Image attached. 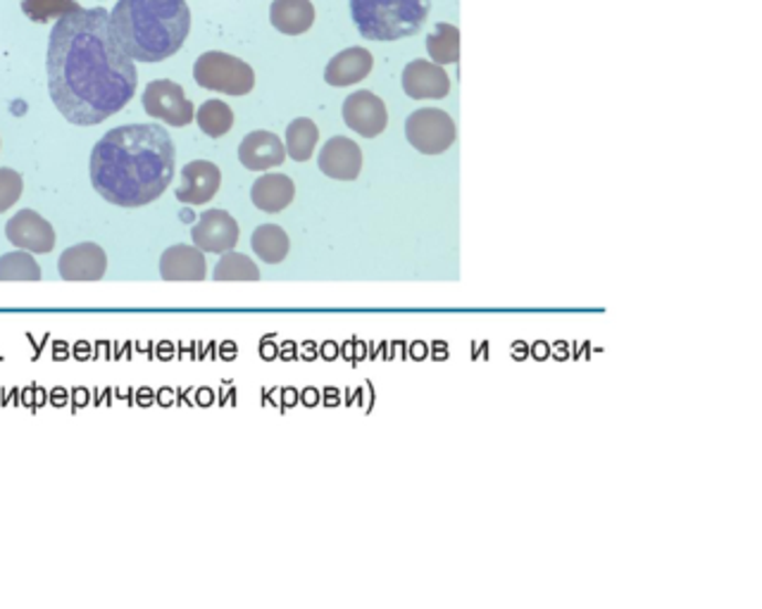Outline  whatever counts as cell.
<instances>
[{"instance_id":"1","label":"cell","mask_w":762,"mask_h":609,"mask_svg":"<svg viewBox=\"0 0 762 609\" xmlns=\"http://www.w3.org/2000/svg\"><path fill=\"white\" fill-rule=\"evenodd\" d=\"M45 67L55 108L76 127H96L125 110L139 84L103 8H80L57 20Z\"/></svg>"},{"instance_id":"2","label":"cell","mask_w":762,"mask_h":609,"mask_svg":"<svg viewBox=\"0 0 762 609\" xmlns=\"http://www.w3.org/2000/svg\"><path fill=\"white\" fill-rule=\"evenodd\" d=\"M174 177V143L158 125H127L108 131L91 152V184L119 207H144L167 191Z\"/></svg>"},{"instance_id":"3","label":"cell","mask_w":762,"mask_h":609,"mask_svg":"<svg viewBox=\"0 0 762 609\" xmlns=\"http://www.w3.org/2000/svg\"><path fill=\"white\" fill-rule=\"evenodd\" d=\"M110 22L131 60L162 63L184 45L191 32V10L187 0H119Z\"/></svg>"},{"instance_id":"4","label":"cell","mask_w":762,"mask_h":609,"mask_svg":"<svg viewBox=\"0 0 762 609\" xmlns=\"http://www.w3.org/2000/svg\"><path fill=\"white\" fill-rule=\"evenodd\" d=\"M430 6V0H350V14L362 39L399 41L420 32Z\"/></svg>"},{"instance_id":"5","label":"cell","mask_w":762,"mask_h":609,"mask_svg":"<svg viewBox=\"0 0 762 609\" xmlns=\"http://www.w3.org/2000/svg\"><path fill=\"white\" fill-rule=\"evenodd\" d=\"M193 79L201 88L218 90V94L246 96L255 86V72L234 55L210 51L195 60Z\"/></svg>"},{"instance_id":"6","label":"cell","mask_w":762,"mask_h":609,"mask_svg":"<svg viewBox=\"0 0 762 609\" xmlns=\"http://www.w3.org/2000/svg\"><path fill=\"white\" fill-rule=\"evenodd\" d=\"M405 136L410 146L424 156H438L455 143V121L444 110L422 108L408 117Z\"/></svg>"},{"instance_id":"7","label":"cell","mask_w":762,"mask_h":609,"mask_svg":"<svg viewBox=\"0 0 762 609\" xmlns=\"http://www.w3.org/2000/svg\"><path fill=\"white\" fill-rule=\"evenodd\" d=\"M144 110L152 119H160L170 127H187L195 117V108L184 96V88L170 79H158L146 86Z\"/></svg>"},{"instance_id":"8","label":"cell","mask_w":762,"mask_h":609,"mask_svg":"<svg viewBox=\"0 0 762 609\" xmlns=\"http://www.w3.org/2000/svg\"><path fill=\"white\" fill-rule=\"evenodd\" d=\"M343 121L348 129L364 136V139H374L389 125L387 105L372 90H356L343 100Z\"/></svg>"},{"instance_id":"9","label":"cell","mask_w":762,"mask_h":609,"mask_svg":"<svg viewBox=\"0 0 762 609\" xmlns=\"http://www.w3.org/2000/svg\"><path fill=\"white\" fill-rule=\"evenodd\" d=\"M193 246L203 253H229L239 243V224L224 210H205L191 228Z\"/></svg>"},{"instance_id":"10","label":"cell","mask_w":762,"mask_h":609,"mask_svg":"<svg viewBox=\"0 0 762 609\" xmlns=\"http://www.w3.org/2000/svg\"><path fill=\"white\" fill-rule=\"evenodd\" d=\"M6 236L14 248L29 253H51L55 248V232L34 210H20L8 224Z\"/></svg>"},{"instance_id":"11","label":"cell","mask_w":762,"mask_h":609,"mask_svg":"<svg viewBox=\"0 0 762 609\" xmlns=\"http://www.w3.org/2000/svg\"><path fill=\"white\" fill-rule=\"evenodd\" d=\"M222 186V172L215 162L195 160L181 170V186L174 191L179 203L205 205L218 195Z\"/></svg>"},{"instance_id":"12","label":"cell","mask_w":762,"mask_h":609,"mask_svg":"<svg viewBox=\"0 0 762 609\" xmlns=\"http://www.w3.org/2000/svg\"><path fill=\"white\" fill-rule=\"evenodd\" d=\"M57 269L65 281H100L108 271V255L96 243H80L60 255Z\"/></svg>"},{"instance_id":"13","label":"cell","mask_w":762,"mask_h":609,"mask_svg":"<svg viewBox=\"0 0 762 609\" xmlns=\"http://www.w3.org/2000/svg\"><path fill=\"white\" fill-rule=\"evenodd\" d=\"M403 90L413 100H438L448 96L451 79L441 65L430 60H413L403 70Z\"/></svg>"},{"instance_id":"14","label":"cell","mask_w":762,"mask_h":609,"mask_svg":"<svg viewBox=\"0 0 762 609\" xmlns=\"http://www.w3.org/2000/svg\"><path fill=\"white\" fill-rule=\"evenodd\" d=\"M319 170H322L329 179L339 181H353L362 172V150L356 141L346 139V136H334L319 152Z\"/></svg>"},{"instance_id":"15","label":"cell","mask_w":762,"mask_h":609,"mask_svg":"<svg viewBox=\"0 0 762 609\" xmlns=\"http://www.w3.org/2000/svg\"><path fill=\"white\" fill-rule=\"evenodd\" d=\"M239 160L251 172H265L286 160V148L277 133L253 131L239 146Z\"/></svg>"},{"instance_id":"16","label":"cell","mask_w":762,"mask_h":609,"mask_svg":"<svg viewBox=\"0 0 762 609\" xmlns=\"http://www.w3.org/2000/svg\"><path fill=\"white\" fill-rule=\"evenodd\" d=\"M160 277L165 281H203L208 277L203 250L184 243L167 248L160 257Z\"/></svg>"},{"instance_id":"17","label":"cell","mask_w":762,"mask_h":609,"mask_svg":"<svg viewBox=\"0 0 762 609\" xmlns=\"http://www.w3.org/2000/svg\"><path fill=\"white\" fill-rule=\"evenodd\" d=\"M374 67V57L368 49H346L329 60L325 70V82L329 86H353L362 82Z\"/></svg>"},{"instance_id":"18","label":"cell","mask_w":762,"mask_h":609,"mask_svg":"<svg viewBox=\"0 0 762 609\" xmlns=\"http://www.w3.org/2000/svg\"><path fill=\"white\" fill-rule=\"evenodd\" d=\"M269 22L286 36H300L315 24V6L310 0H274Z\"/></svg>"},{"instance_id":"19","label":"cell","mask_w":762,"mask_h":609,"mask_svg":"<svg viewBox=\"0 0 762 609\" xmlns=\"http://www.w3.org/2000/svg\"><path fill=\"white\" fill-rule=\"evenodd\" d=\"M296 186L286 174H265L253 184L251 201L261 212H282L294 203Z\"/></svg>"},{"instance_id":"20","label":"cell","mask_w":762,"mask_h":609,"mask_svg":"<svg viewBox=\"0 0 762 609\" xmlns=\"http://www.w3.org/2000/svg\"><path fill=\"white\" fill-rule=\"evenodd\" d=\"M251 246L255 255L267 265H279L286 260L288 250H292V241H288L286 232L277 224H263L257 226L251 238Z\"/></svg>"},{"instance_id":"21","label":"cell","mask_w":762,"mask_h":609,"mask_svg":"<svg viewBox=\"0 0 762 609\" xmlns=\"http://www.w3.org/2000/svg\"><path fill=\"white\" fill-rule=\"evenodd\" d=\"M319 141V129L313 119L298 117L286 129V156L296 162H308Z\"/></svg>"},{"instance_id":"22","label":"cell","mask_w":762,"mask_h":609,"mask_svg":"<svg viewBox=\"0 0 762 609\" xmlns=\"http://www.w3.org/2000/svg\"><path fill=\"white\" fill-rule=\"evenodd\" d=\"M426 51H430L436 65H453L461 57V32L453 24L441 22L434 32L426 36Z\"/></svg>"},{"instance_id":"23","label":"cell","mask_w":762,"mask_h":609,"mask_svg":"<svg viewBox=\"0 0 762 609\" xmlns=\"http://www.w3.org/2000/svg\"><path fill=\"white\" fill-rule=\"evenodd\" d=\"M195 121L210 139H222L234 127V113L224 100H205L195 113Z\"/></svg>"},{"instance_id":"24","label":"cell","mask_w":762,"mask_h":609,"mask_svg":"<svg viewBox=\"0 0 762 609\" xmlns=\"http://www.w3.org/2000/svg\"><path fill=\"white\" fill-rule=\"evenodd\" d=\"M215 281H257L261 279V269L255 267L248 255L241 253H222V260L215 267Z\"/></svg>"},{"instance_id":"25","label":"cell","mask_w":762,"mask_h":609,"mask_svg":"<svg viewBox=\"0 0 762 609\" xmlns=\"http://www.w3.org/2000/svg\"><path fill=\"white\" fill-rule=\"evenodd\" d=\"M41 267L29 250L8 253L0 257V281H39Z\"/></svg>"},{"instance_id":"26","label":"cell","mask_w":762,"mask_h":609,"mask_svg":"<svg viewBox=\"0 0 762 609\" xmlns=\"http://www.w3.org/2000/svg\"><path fill=\"white\" fill-rule=\"evenodd\" d=\"M82 6L76 0H22V10L32 22L45 24L51 20H60L63 14L80 10Z\"/></svg>"},{"instance_id":"27","label":"cell","mask_w":762,"mask_h":609,"mask_svg":"<svg viewBox=\"0 0 762 609\" xmlns=\"http://www.w3.org/2000/svg\"><path fill=\"white\" fill-rule=\"evenodd\" d=\"M22 189V177L10 170V167H3V170H0V215L20 201Z\"/></svg>"}]
</instances>
